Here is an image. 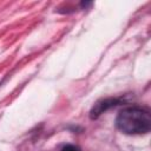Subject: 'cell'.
Returning <instances> with one entry per match:
<instances>
[{
	"mask_svg": "<svg viewBox=\"0 0 151 151\" xmlns=\"http://www.w3.org/2000/svg\"><path fill=\"white\" fill-rule=\"evenodd\" d=\"M116 125L126 134L149 133L151 130V116L143 107L129 106L119 111L116 118Z\"/></svg>",
	"mask_w": 151,
	"mask_h": 151,
	"instance_id": "obj_1",
	"label": "cell"
},
{
	"mask_svg": "<svg viewBox=\"0 0 151 151\" xmlns=\"http://www.w3.org/2000/svg\"><path fill=\"white\" fill-rule=\"evenodd\" d=\"M119 103H120V100L117 99V98H104V99L98 100V101L93 105V107L91 109V111H90V117H91V119H97L101 113H104V112L107 111L109 109H111V107L118 105Z\"/></svg>",
	"mask_w": 151,
	"mask_h": 151,
	"instance_id": "obj_2",
	"label": "cell"
},
{
	"mask_svg": "<svg viewBox=\"0 0 151 151\" xmlns=\"http://www.w3.org/2000/svg\"><path fill=\"white\" fill-rule=\"evenodd\" d=\"M61 151H81L78 146H76V145H73V144H67V145H65L63 149H61Z\"/></svg>",
	"mask_w": 151,
	"mask_h": 151,
	"instance_id": "obj_3",
	"label": "cell"
}]
</instances>
